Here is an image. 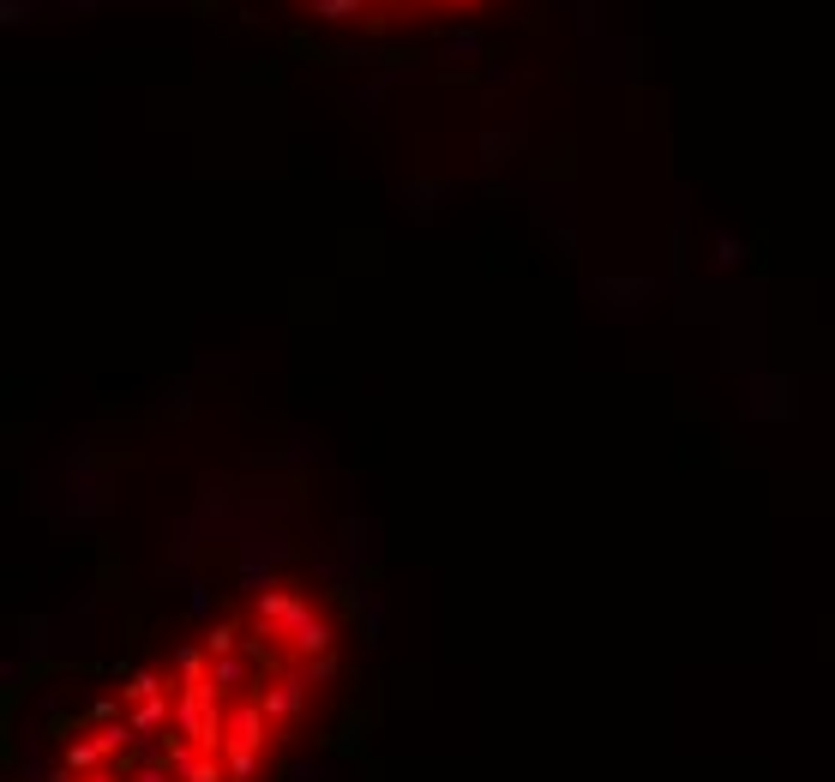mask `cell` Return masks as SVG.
<instances>
[{
    "instance_id": "obj_1",
    "label": "cell",
    "mask_w": 835,
    "mask_h": 782,
    "mask_svg": "<svg viewBox=\"0 0 835 782\" xmlns=\"http://www.w3.org/2000/svg\"><path fill=\"white\" fill-rule=\"evenodd\" d=\"M337 669L331 602L301 578L259 584L97 692L42 782H265L325 711Z\"/></svg>"
},
{
    "instance_id": "obj_2",
    "label": "cell",
    "mask_w": 835,
    "mask_h": 782,
    "mask_svg": "<svg viewBox=\"0 0 835 782\" xmlns=\"http://www.w3.org/2000/svg\"><path fill=\"white\" fill-rule=\"evenodd\" d=\"M289 7H301L319 24H342V31H415V24L469 19L499 0H289Z\"/></svg>"
}]
</instances>
